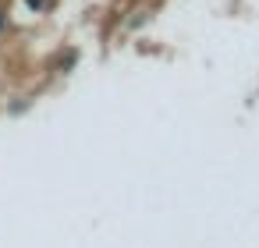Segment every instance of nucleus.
Here are the masks:
<instances>
[{"mask_svg":"<svg viewBox=\"0 0 259 248\" xmlns=\"http://www.w3.org/2000/svg\"><path fill=\"white\" fill-rule=\"evenodd\" d=\"M25 4H29L32 11H39V8H47V4H50V0H25Z\"/></svg>","mask_w":259,"mask_h":248,"instance_id":"f257e3e1","label":"nucleus"},{"mask_svg":"<svg viewBox=\"0 0 259 248\" xmlns=\"http://www.w3.org/2000/svg\"><path fill=\"white\" fill-rule=\"evenodd\" d=\"M0 29H4V15H0Z\"/></svg>","mask_w":259,"mask_h":248,"instance_id":"f03ea898","label":"nucleus"}]
</instances>
